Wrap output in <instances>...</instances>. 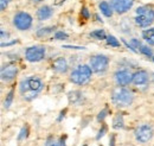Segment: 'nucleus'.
<instances>
[{"label": "nucleus", "instance_id": "aec40b11", "mask_svg": "<svg viewBox=\"0 0 154 146\" xmlns=\"http://www.w3.org/2000/svg\"><path fill=\"white\" fill-rule=\"evenodd\" d=\"M89 36L91 37L93 39H96V40H106L108 35L106 33V31L103 29H96V30L91 31L89 33Z\"/></svg>", "mask_w": 154, "mask_h": 146}, {"label": "nucleus", "instance_id": "f03ea898", "mask_svg": "<svg viewBox=\"0 0 154 146\" xmlns=\"http://www.w3.org/2000/svg\"><path fill=\"white\" fill-rule=\"evenodd\" d=\"M110 99H112L113 105L116 106L117 108H127L133 105L135 95L131 89H128L126 87L116 86L112 91Z\"/></svg>", "mask_w": 154, "mask_h": 146}, {"label": "nucleus", "instance_id": "393cba45", "mask_svg": "<svg viewBox=\"0 0 154 146\" xmlns=\"http://www.w3.org/2000/svg\"><path fill=\"white\" fill-rule=\"evenodd\" d=\"M55 40H66L69 39V35L65 32V31H56L54 33V37H52Z\"/></svg>", "mask_w": 154, "mask_h": 146}, {"label": "nucleus", "instance_id": "473e14b6", "mask_svg": "<svg viewBox=\"0 0 154 146\" xmlns=\"http://www.w3.org/2000/svg\"><path fill=\"white\" fill-rule=\"evenodd\" d=\"M0 35H1V39L2 40H7V39H10V32L8 31H5V29L4 27H1V30H0Z\"/></svg>", "mask_w": 154, "mask_h": 146}, {"label": "nucleus", "instance_id": "1a4fd4ad", "mask_svg": "<svg viewBox=\"0 0 154 146\" xmlns=\"http://www.w3.org/2000/svg\"><path fill=\"white\" fill-rule=\"evenodd\" d=\"M18 75V65L13 62H8L1 65L0 69V78L2 83L12 82Z\"/></svg>", "mask_w": 154, "mask_h": 146}, {"label": "nucleus", "instance_id": "39448f33", "mask_svg": "<svg viewBox=\"0 0 154 146\" xmlns=\"http://www.w3.org/2000/svg\"><path fill=\"white\" fill-rule=\"evenodd\" d=\"M12 25L16 30L25 32V31H29V30L32 29L33 18L26 11H18L12 17Z\"/></svg>", "mask_w": 154, "mask_h": 146}, {"label": "nucleus", "instance_id": "72a5a7b5", "mask_svg": "<svg viewBox=\"0 0 154 146\" xmlns=\"http://www.w3.org/2000/svg\"><path fill=\"white\" fill-rule=\"evenodd\" d=\"M64 49H74V50H85L84 46H76V45H63Z\"/></svg>", "mask_w": 154, "mask_h": 146}, {"label": "nucleus", "instance_id": "a19ab883", "mask_svg": "<svg viewBox=\"0 0 154 146\" xmlns=\"http://www.w3.org/2000/svg\"><path fill=\"white\" fill-rule=\"evenodd\" d=\"M152 61H153V63H154V56L152 57Z\"/></svg>", "mask_w": 154, "mask_h": 146}, {"label": "nucleus", "instance_id": "f704fd0d", "mask_svg": "<svg viewBox=\"0 0 154 146\" xmlns=\"http://www.w3.org/2000/svg\"><path fill=\"white\" fill-rule=\"evenodd\" d=\"M17 43H18V40H11V42H7V43L1 42V48H5V46H12V45H16Z\"/></svg>", "mask_w": 154, "mask_h": 146}, {"label": "nucleus", "instance_id": "7c9ffc66", "mask_svg": "<svg viewBox=\"0 0 154 146\" xmlns=\"http://www.w3.org/2000/svg\"><path fill=\"white\" fill-rule=\"evenodd\" d=\"M121 42H122V43L126 45V48H127L128 50H131V51H132V52H134V54H137V51H136L134 48H133V45H132L131 43H128V42H127L125 38H121Z\"/></svg>", "mask_w": 154, "mask_h": 146}, {"label": "nucleus", "instance_id": "423d86ee", "mask_svg": "<svg viewBox=\"0 0 154 146\" xmlns=\"http://www.w3.org/2000/svg\"><path fill=\"white\" fill-rule=\"evenodd\" d=\"M110 63V58L103 54H96L89 58V65L91 67L93 71L97 75H103L108 70Z\"/></svg>", "mask_w": 154, "mask_h": 146}, {"label": "nucleus", "instance_id": "c9c22d12", "mask_svg": "<svg viewBox=\"0 0 154 146\" xmlns=\"http://www.w3.org/2000/svg\"><path fill=\"white\" fill-rule=\"evenodd\" d=\"M65 114H66V108H64L63 110H60V113H59V115H58V118H57V122H60V121L64 119Z\"/></svg>", "mask_w": 154, "mask_h": 146}, {"label": "nucleus", "instance_id": "f257e3e1", "mask_svg": "<svg viewBox=\"0 0 154 146\" xmlns=\"http://www.w3.org/2000/svg\"><path fill=\"white\" fill-rule=\"evenodd\" d=\"M44 81L39 76L31 75L20 80L18 84V91L23 100H25L26 102H31L38 97V95L44 89Z\"/></svg>", "mask_w": 154, "mask_h": 146}, {"label": "nucleus", "instance_id": "4c0bfd02", "mask_svg": "<svg viewBox=\"0 0 154 146\" xmlns=\"http://www.w3.org/2000/svg\"><path fill=\"white\" fill-rule=\"evenodd\" d=\"M59 144L60 146H66V135H63L59 138Z\"/></svg>", "mask_w": 154, "mask_h": 146}, {"label": "nucleus", "instance_id": "412c9836", "mask_svg": "<svg viewBox=\"0 0 154 146\" xmlns=\"http://www.w3.org/2000/svg\"><path fill=\"white\" fill-rule=\"evenodd\" d=\"M13 100H14V88H12L11 90L6 94L5 100H4V108L8 110L11 107V105L13 103Z\"/></svg>", "mask_w": 154, "mask_h": 146}, {"label": "nucleus", "instance_id": "2f4dec72", "mask_svg": "<svg viewBox=\"0 0 154 146\" xmlns=\"http://www.w3.org/2000/svg\"><path fill=\"white\" fill-rule=\"evenodd\" d=\"M10 1H11V0H0V10H1V12L6 11V8L8 7Z\"/></svg>", "mask_w": 154, "mask_h": 146}, {"label": "nucleus", "instance_id": "c756f323", "mask_svg": "<svg viewBox=\"0 0 154 146\" xmlns=\"http://www.w3.org/2000/svg\"><path fill=\"white\" fill-rule=\"evenodd\" d=\"M81 16L84 18V20L90 19V12H89V10L87 7H82L81 8Z\"/></svg>", "mask_w": 154, "mask_h": 146}, {"label": "nucleus", "instance_id": "c85d7f7f", "mask_svg": "<svg viewBox=\"0 0 154 146\" xmlns=\"http://www.w3.org/2000/svg\"><path fill=\"white\" fill-rule=\"evenodd\" d=\"M129 43H131V44L133 45V48H134L135 50H136V51L139 52V48H140V46L142 45V43H141V42H140L139 39H136V38H132Z\"/></svg>", "mask_w": 154, "mask_h": 146}, {"label": "nucleus", "instance_id": "cd10ccee", "mask_svg": "<svg viewBox=\"0 0 154 146\" xmlns=\"http://www.w3.org/2000/svg\"><path fill=\"white\" fill-rule=\"evenodd\" d=\"M107 131H108L107 125H106V124H102V126H101V128L98 129V132H97V134H96V140H100L101 138H103L104 134L107 133Z\"/></svg>", "mask_w": 154, "mask_h": 146}, {"label": "nucleus", "instance_id": "ea45409f", "mask_svg": "<svg viewBox=\"0 0 154 146\" xmlns=\"http://www.w3.org/2000/svg\"><path fill=\"white\" fill-rule=\"evenodd\" d=\"M152 81H153V83H154V73L152 74Z\"/></svg>", "mask_w": 154, "mask_h": 146}, {"label": "nucleus", "instance_id": "6e6552de", "mask_svg": "<svg viewBox=\"0 0 154 146\" xmlns=\"http://www.w3.org/2000/svg\"><path fill=\"white\" fill-rule=\"evenodd\" d=\"M135 140L140 144H146L151 141L154 137V127L151 124H141L134 131Z\"/></svg>", "mask_w": 154, "mask_h": 146}, {"label": "nucleus", "instance_id": "dca6fc26", "mask_svg": "<svg viewBox=\"0 0 154 146\" xmlns=\"http://www.w3.org/2000/svg\"><path fill=\"white\" fill-rule=\"evenodd\" d=\"M98 8H100L101 13H102L106 18H112V17L114 16V13H115L114 10H113V7H112V5H110V2H108V1H106V0L100 1Z\"/></svg>", "mask_w": 154, "mask_h": 146}, {"label": "nucleus", "instance_id": "20e7f679", "mask_svg": "<svg viewBox=\"0 0 154 146\" xmlns=\"http://www.w3.org/2000/svg\"><path fill=\"white\" fill-rule=\"evenodd\" d=\"M93 69L89 64H79L69 74V81L76 86H85L91 81Z\"/></svg>", "mask_w": 154, "mask_h": 146}, {"label": "nucleus", "instance_id": "f8f14e48", "mask_svg": "<svg viewBox=\"0 0 154 146\" xmlns=\"http://www.w3.org/2000/svg\"><path fill=\"white\" fill-rule=\"evenodd\" d=\"M135 0H110V5L114 10V12L119 16L126 14L129 12L134 5Z\"/></svg>", "mask_w": 154, "mask_h": 146}, {"label": "nucleus", "instance_id": "9d476101", "mask_svg": "<svg viewBox=\"0 0 154 146\" xmlns=\"http://www.w3.org/2000/svg\"><path fill=\"white\" fill-rule=\"evenodd\" d=\"M114 81L116 86L127 87L133 81V73L128 69H119L114 73Z\"/></svg>", "mask_w": 154, "mask_h": 146}, {"label": "nucleus", "instance_id": "9b49d317", "mask_svg": "<svg viewBox=\"0 0 154 146\" xmlns=\"http://www.w3.org/2000/svg\"><path fill=\"white\" fill-rule=\"evenodd\" d=\"M149 80H151V76H149L148 71H146L143 69H139L135 73H133L132 83L137 88H148Z\"/></svg>", "mask_w": 154, "mask_h": 146}, {"label": "nucleus", "instance_id": "7ed1b4c3", "mask_svg": "<svg viewBox=\"0 0 154 146\" xmlns=\"http://www.w3.org/2000/svg\"><path fill=\"white\" fill-rule=\"evenodd\" d=\"M134 23L141 29H148L154 24V5L146 4L141 5L135 10Z\"/></svg>", "mask_w": 154, "mask_h": 146}, {"label": "nucleus", "instance_id": "4be33fe9", "mask_svg": "<svg viewBox=\"0 0 154 146\" xmlns=\"http://www.w3.org/2000/svg\"><path fill=\"white\" fill-rule=\"evenodd\" d=\"M106 43H107V45L110 46V48H121L120 40H119L115 36H113V35H108V36H107Z\"/></svg>", "mask_w": 154, "mask_h": 146}, {"label": "nucleus", "instance_id": "ddd939ff", "mask_svg": "<svg viewBox=\"0 0 154 146\" xmlns=\"http://www.w3.org/2000/svg\"><path fill=\"white\" fill-rule=\"evenodd\" d=\"M51 69L56 74H66L69 70V63L65 57H57L51 63Z\"/></svg>", "mask_w": 154, "mask_h": 146}, {"label": "nucleus", "instance_id": "2eb2a0df", "mask_svg": "<svg viewBox=\"0 0 154 146\" xmlns=\"http://www.w3.org/2000/svg\"><path fill=\"white\" fill-rule=\"evenodd\" d=\"M68 101L70 105L74 106H82L85 101V97L83 93L79 90H71L68 93Z\"/></svg>", "mask_w": 154, "mask_h": 146}, {"label": "nucleus", "instance_id": "b1692460", "mask_svg": "<svg viewBox=\"0 0 154 146\" xmlns=\"http://www.w3.org/2000/svg\"><path fill=\"white\" fill-rule=\"evenodd\" d=\"M29 126L27 125H25V126H23V127L20 128L19 133H18V137H17V139H18V141H21V140H25L27 137H29Z\"/></svg>", "mask_w": 154, "mask_h": 146}, {"label": "nucleus", "instance_id": "0eeeda50", "mask_svg": "<svg viewBox=\"0 0 154 146\" xmlns=\"http://www.w3.org/2000/svg\"><path fill=\"white\" fill-rule=\"evenodd\" d=\"M24 57L30 63H39L46 57V48L44 45H31L24 51Z\"/></svg>", "mask_w": 154, "mask_h": 146}, {"label": "nucleus", "instance_id": "f3484780", "mask_svg": "<svg viewBox=\"0 0 154 146\" xmlns=\"http://www.w3.org/2000/svg\"><path fill=\"white\" fill-rule=\"evenodd\" d=\"M55 32H56V26H44V27L38 29L35 35L38 38H46V37L51 36Z\"/></svg>", "mask_w": 154, "mask_h": 146}, {"label": "nucleus", "instance_id": "e433bc0d", "mask_svg": "<svg viewBox=\"0 0 154 146\" xmlns=\"http://www.w3.org/2000/svg\"><path fill=\"white\" fill-rule=\"evenodd\" d=\"M115 139H116L115 133H113V134L110 135V140H109V146H115Z\"/></svg>", "mask_w": 154, "mask_h": 146}, {"label": "nucleus", "instance_id": "58836bf2", "mask_svg": "<svg viewBox=\"0 0 154 146\" xmlns=\"http://www.w3.org/2000/svg\"><path fill=\"white\" fill-rule=\"evenodd\" d=\"M32 4H35V5H37V4H39V2H42V0H30Z\"/></svg>", "mask_w": 154, "mask_h": 146}, {"label": "nucleus", "instance_id": "5701e85b", "mask_svg": "<svg viewBox=\"0 0 154 146\" xmlns=\"http://www.w3.org/2000/svg\"><path fill=\"white\" fill-rule=\"evenodd\" d=\"M139 52L141 54V55L146 56V57H148V58H152L154 56L153 54V50H152V48H149L148 45H145V44H142L140 48H139Z\"/></svg>", "mask_w": 154, "mask_h": 146}, {"label": "nucleus", "instance_id": "4468645a", "mask_svg": "<svg viewBox=\"0 0 154 146\" xmlns=\"http://www.w3.org/2000/svg\"><path fill=\"white\" fill-rule=\"evenodd\" d=\"M55 14V8L50 5H42L38 7V10L36 11V18L39 21H45L52 18V16Z\"/></svg>", "mask_w": 154, "mask_h": 146}, {"label": "nucleus", "instance_id": "a211bd4d", "mask_svg": "<svg viewBox=\"0 0 154 146\" xmlns=\"http://www.w3.org/2000/svg\"><path fill=\"white\" fill-rule=\"evenodd\" d=\"M141 36L143 38V40L151 45V46H154V26H151L148 29H145L141 33Z\"/></svg>", "mask_w": 154, "mask_h": 146}, {"label": "nucleus", "instance_id": "6ab92c4d", "mask_svg": "<svg viewBox=\"0 0 154 146\" xmlns=\"http://www.w3.org/2000/svg\"><path fill=\"white\" fill-rule=\"evenodd\" d=\"M112 126H113V128H115V129H122V128H125V119H123V115L121 113H117V114L114 115Z\"/></svg>", "mask_w": 154, "mask_h": 146}, {"label": "nucleus", "instance_id": "a878e982", "mask_svg": "<svg viewBox=\"0 0 154 146\" xmlns=\"http://www.w3.org/2000/svg\"><path fill=\"white\" fill-rule=\"evenodd\" d=\"M44 146H60V144H59V140H56L52 135H49L45 140V145Z\"/></svg>", "mask_w": 154, "mask_h": 146}, {"label": "nucleus", "instance_id": "bb28decb", "mask_svg": "<svg viewBox=\"0 0 154 146\" xmlns=\"http://www.w3.org/2000/svg\"><path fill=\"white\" fill-rule=\"evenodd\" d=\"M108 113H109V110H108L107 107H106L104 110H100V113L97 114V121H98V122H103L104 119L108 116Z\"/></svg>", "mask_w": 154, "mask_h": 146}]
</instances>
